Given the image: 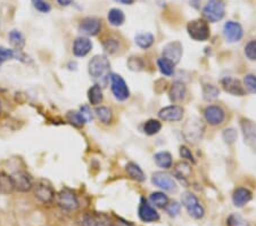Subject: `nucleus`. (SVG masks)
I'll use <instances>...</instances> for the list:
<instances>
[{
  "mask_svg": "<svg viewBox=\"0 0 256 226\" xmlns=\"http://www.w3.org/2000/svg\"><path fill=\"white\" fill-rule=\"evenodd\" d=\"M110 61L105 55H96L89 62V75L94 80L106 84L110 77Z\"/></svg>",
  "mask_w": 256,
  "mask_h": 226,
  "instance_id": "obj_1",
  "label": "nucleus"
},
{
  "mask_svg": "<svg viewBox=\"0 0 256 226\" xmlns=\"http://www.w3.org/2000/svg\"><path fill=\"white\" fill-rule=\"evenodd\" d=\"M205 127L203 121L196 117L189 118L182 128V134L186 141L189 143H197L203 137Z\"/></svg>",
  "mask_w": 256,
  "mask_h": 226,
  "instance_id": "obj_2",
  "label": "nucleus"
},
{
  "mask_svg": "<svg viewBox=\"0 0 256 226\" xmlns=\"http://www.w3.org/2000/svg\"><path fill=\"white\" fill-rule=\"evenodd\" d=\"M187 31L190 38L196 41H205L210 38V27L205 20H192L187 24Z\"/></svg>",
  "mask_w": 256,
  "mask_h": 226,
  "instance_id": "obj_3",
  "label": "nucleus"
},
{
  "mask_svg": "<svg viewBox=\"0 0 256 226\" xmlns=\"http://www.w3.org/2000/svg\"><path fill=\"white\" fill-rule=\"evenodd\" d=\"M181 201H182L184 207L187 209L188 213L192 217V218H203L205 210L195 194H192V192H184L182 196H181Z\"/></svg>",
  "mask_w": 256,
  "mask_h": 226,
  "instance_id": "obj_4",
  "label": "nucleus"
},
{
  "mask_svg": "<svg viewBox=\"0 0 256 226\" xmlns=\"http://www.w3.org/2000/svg\"><path fill=\"white\" fill-rule=\"evenodd\" d=\"M226 14V6L222 0H210L203 8V16L208 22H218Z\"/></svg>",
  "mask_w": 256,
  "mask_h": 226,
  "instance_id": "obj_5",
  "label": "nucleus"
},
{
  "mask_svg": "<svg viewBox=\"0 0 256 226\" xmlns=\"http://www.w3.org/2000/svg\"><path fill=\"white\" fill-rule=\"evenodd\" d=\"M33 193L34 196L42 203H50L55 199V191L52 184L46 179H39L33 184Z\"/></svg>",
  "mask_w": 256,
  "mask_h": 226,
  "instance_id": "obj_6",
  "label": "nucleus"
},
{
  "mask_svg": "<svg viewBox=\"0 0 256 226\" xmlns=\"http://www.w3.org/2000/svg\"><path fill=\"white\" fill-rule=\"evenodd\" d=\"M110 88H112L114 97L120 102L128 100L130 96V90L128 88L126 82L121 76L115 75V73L110 75Z\"/></svg>",
  "mask_w": 256,
  "mask_h": 226,
  "instance_id": "obj_7",
  "label": "nucleus"
},
{
  "mask_svg": "<svg viewBox=\"0 0 256 226\" xmlns=\"http://www.w3.org/2000/svg\"><path fill=\"white\" fill-rule=\"evenodd\" d=\"M56 201L57 204H58L62 209L68 211L76 210V209L79 207V200H78L76 195L74 194L72 191L68 190V188H66V190H62L58 194L56 195Z\"/></svg>",
  "mask_w": 256,
  "mask_h": 226,
  "instance_id": "obj_8",
  "label": "nucleus"
},
{
  "mask_svg": "<svg viewBox=\"0 0 256 226\" xmlns=\"http://www.w3.org/2000/svg\"><path fill=\"white\" fill-rule=\"evenodd\" d=\"M152 184H155L156 186H158L164 191H168L171 193L178 191V185L176 183V180L173 179L172 176L170 174H168V172H163V171L155 172L152 177Z\"/></svg>",
  "mask_w": 256,
  "mask_h": 226,
  "instance_id": "obj_9",
  "label": "nucleus"
},
{
  "mask_svg": "<svg viewBox=\"0 0 256 226\" xmlns=\"http://www.w3.org/2000/svg\"><path fill=\"white\" fill-rule=\"evenodd\" d=\"M79 226H110V219L105 213L88 212L81 217Z\"/></svg>",
  "mask_w": 256,
  "mask_h": 226,
  "instance_id": "obj_10",
  "label": "nucleus"
},
{
  "mask_svg": "<svg viewBox=\"0 0 256 226\" xmlns=\"http://www.w3.org/2000/svg\"><path fill=\"white\" fill-rule=\"evenodd\" d=\"M240 127L244 135V141L252 150L256 151V123L248 120V119H242Z\"/></svg>",
  "mask_w": 256,
  "mask_h": 226,
  "instance_id": "obj_11",
  "label": "nucleus"
},
{
  "mask_svg": "<svg viewBox=\"0 0 256 226\" xmlns=\"http://www.w3.org/2000/svg\"><path fill=\"white\" fill-rule=\"evenodd\" d=\"M102 30V21L97 18H86L81 21L79 31L88 37L97 36Z\"/></svg>",
  "mask_w": 256,
  "mask_h": 226,
  "instance_id": "obj_12",
  "label": "nucleus"
},
{
  "mask_svg": "<svg viewBox=\"0 0 256 226\" xmlns=\"http://www.w3.org/2000/svg\"><path fill=\"white\" fill-rule=\"evenodd\" d=\"M224 35L228 43H237L244 36L242 27L234 21H228L224 27Z\"/></svg>",
  "mask_w": 256,
  "mask_h": 226,
  "instance_id": "obj_13",
  "label": "nucleus"
},
{
  "mask_svg": "<svg viewBox=\"0 0 256 226\" xmlns=\"http://www.w3.org/2000/svg\"><path fill=\"white\" fill-rule=\"evenodd\" d=\"M162 54L164 59L171 61L172 63H179L181 56H182V45L179 41L168 43L164 46Z\"/></svg>",
  "mask_w": 256,
  "mask_h": 226,
  "instance_id": "obj_14",
  "label": "nucleus"
},
{
  "mask_svg": "<svg viewBox=\"0 0 256 226\" xmlns=\"http://www.w3.org/2000/svg\"><path fill=\"white\" fill-rule=\"evenodd\" d=\"M204 116L206 121L212 126H218L224 121L226 112L224 109L218 105H210L204 111Z\"/></svg>",
  "mask_w": 256,
  "mask_h": 226,
  "instance_id": "obj_15",
  "label": "nucleus"
},
{
  "mask_svg": "<svg viewBox=\"0 0 256 226\" xmlns=\"http://www.w3.org/2000/svg\"><path fill=\"white\" fill-rule=\"evenodd\" d=\"M221 85L224 92L231 94L234 96H244L245 95V87L238 79L232 77H226L221 80Z\"/></svg>",
  "mask_w": 256,
  "mask_h": 226,
  "instance_id": "obj_16",
  "label": "nucleus"
},
{
  "mask_svg": "<svg viewBox=\"0 0 256 226\" xmlns=\"http://www.w3.org/2000/svg\"><path fill=\"white\" fill-rule=\"evenodd\" d=\"M138 213L140 219L142 221H146V223H152V221H158L160 219L158 212L144 199H142V202L139 204Z\"/></svg>",
  "mask_w": 256,
  "mask_h": 226,
  "instance_id": "obj_17",
  "label": "nucleus"
},
{
  "mask_svg": "<svg viewBox=\"0 0 256 226\" xmlns=\"http://www.w3.org/2000/svg\"><path fill=\"white\" fill-rule=\"evenodd\" d=\"M12 177L14 179L15 190L22 193L28 192L32 190L33 183L31 180V177L28 176L26 171H18L14 175H12Z\"/></svg>",
  "mask_w": 256,
  "mask_h": 226,
  "instance_id": "obj_18",
  "label": "nucleus"
},
{
  "mask_svg": "<svg viewBox=\"0 0 256 226\" xmlns=\"http://www.w3.org/2000/svg\"><path fill=\"white\" fill-rule=\"evenodd\" d=\"M158 117L164 121H180L184 117V109L179 105H170L160 110Z\"/></svg>",
  "mask_w": 256,
  "mask_h": 226,
  "instance_id": "obj_19",
  "label": "nucleus"
},
{
  "mask_svg": "<svg viewBox=\"0 0 256 226\" xmlns=\"http://www.w3.org/2000/svg\"><path fill=\"white\" fill-rule=\"evenodd\" d=\"M92 43L86 37H78L73 43V54L76 57H84L92 51Z\"/></svg>",
  "mask_w": 256,
  "mask_h": 226,
  "instance_id": "obj_20",
  "label": "nucleus"
},
{
  "mask_svg": "<svg viewBox=\"0 0 256 226\" xmlns=\"http://www.w3.org/2000/svg\"><path fill=\"white\" fill-rule=\"evenodd\" d=\"M187 93V88L182 81H176L171 85V88L168 90V97H170L171 102L173 103H180L184 101Z\"/></svg>",
  "mask_w": 256,
  "mask_h": 226,
  "instance_id": "obj_21",
  "label": "nucleus"
},
{
  "mask_svg": "<svg viewBox=\"0 0 256 226\" xmlns=\"http://www.w3.org/2000/svg\"><path fill=\"white\" fill-rule=\"evenodd\" d=\"M252 192L248 188L245 187H238L234 190L232 194V202L238 208H242L246 203H248L252 200Z\"/></svg>",
  "mask_w": 256,
  "mask_h": 226,
  "instance_id": "obj_22",
  "label": "nucleus"
},
{
  "mask_svg": "<svg viewBox=\"0 0 256 226\" xmlns=\"http://www.w3.org/2000/svg\"><path fill=\"white\" fill-rule=\"evenodd\" d=\"M15 190L14 179L12 175H8L6 172L0 171V194L8 195L13 193Z\"/></svg>",
  "mask_w": 256,
  "mask_h": 226,
  "instance_id": "obj_23",
  "label": "nucleus"
},
{
  "mask_svg": "<svg viewBox=\"0 0 256 226\" xmlns=\"http://www.w3.org/2000/svg\"><path fill=\"white\" fill-rule=\"evenodd\" d=\"M10 43L16 51H22L26 46V38H24L23 34L18 30H12L10 32Z\"/></svg>",
  "mask_w": 256,
  "mask_h": 226,
  "instance_id": "obj_24",
  "label": "nucleus"
},
{
  "mask_svg": "<svg viewBox=\"0 0 256 226\" xmlns=\"http://www.w3.org/2000/svg\"><path fill=\"white\" fill-rule=\"evenodd\" d=\"M126 170L128 172V175H129L132 179L137 180V182H144V180L146 179L142 169L138 166L137 163L129 162L126 166Z\"/></svg>",
  "mask_w": 256,
  "mask_h": 226,
  "instance_id": "obj_25",
  "label": "nucleus"
},
{
  "mask_svg": "<svg viewBox=\"0 0 256 226\" xmlns=\"http://www.w3.org/2000/svg\"><path fill=\"white\" fill-rule=\"evenodd\" d=\"M107 19H108L110 24H112L113 27H121L126 21V15L121 10H118V8H112V10L108 12Z\"/></svg>",
  "mask_w": 256,
  "mask_h": 226,
  "instance_id": "obj_26",
  "label": "nucleus"
},
{
  "mask_svg": "<svg viewBox=\"0 0 256 226\" xmlns=\"http://www.w3.org/2000/svg\"><path fill=\"white\" fill-rule=\"evenodd\" d=\"M88 100L92 105H99L104 100L102 90L100 85H94L92 88L88 90Z\"/></svg>",
  "mask_w": 256,
  "mask_h": 226,
  "instance_id": "obj_27",
  "label": "nucleus"
},
{
  "mask_svg": "<svg viewBox=\"0 0 256 226\" xmlns=\"http://www.w3.org/2000/svg\"><path fill=\"white\" fill-rule=\"evenodd\" d=\"M154 161L156 162L158 167L164 168V169H168L172 167V155L168 152H158L154 155Z\"/></svg>",
  "mask_w": 256,
  "mask_h": 226,
  "instance_id": "obj_28",
  "label": "nucleus"
},
{
  "mask_svg": "<svg viewBox=\"0 0 256 226\" xmlns=\"http://www.w3.org/2000/svg\"><path fill=\"white\" fill-rule=\"evenodd\" d=\"M134 41L140 48L147 49L154 44V36L150 34V32H142V34H138L136 36Z\"/></svg>",
  "mask_w": 256,
  "mask_h": 226,
  "instance_id": "obj_29",
  "label": "nucleus"
},
{
  "mask_svg": "<svg viewBox=\"0 0 256 226\" xmlns=\"http://www.w3.org/2000/svg\"><path fill=\"white\" fill-rule=\"evenodd\" d=\"M94 112H96V116L98 117L99 120L102 123H105V125H110V123L112 122L113 113L112 110L110 108H106V106H98V108L94 110Z\"/></svg>",
  "mask_w": 256,
  "mask_h": 226,
  "instance_id": "obj_30",
  "label": "nucleus"
},
{
  "mask_svg": "<svg viewBox=\"0 0 256 226\" xmlns=\"http://www.w3.org/2000/svg\"><path fill=\"white\" fill-rule=\"evenodd\" d=\"M66 118H68V120L71 125L78 127V128L84 127V123L86 122L80 111H68V114H66Z\"/></svg>",
  "mask_w": 256,
  "mask_h": 226,
  "instance_id": "obj_31",
  "label": "nucleus"
},
{
  "mask_svg": "<svg viewBox=\"0 0 256 226\" xmlns=\"http://www.w3.org/2000/svg\"><path fill=\"white\" fill-rule=\"evenodd\" d=\"M162 129V123L158 120H155V119H150V120L144 122V134L152 136V135H156L160 133V130Z\"/></svg>",
  "mask_w": 256,
  "mask_h": 226,
  "instance_id": "obj_32",
  "label": "nucleus"
},
{
  "mask_svg": "<svg viewBox=\"0 0 256 226\" xmlns=\"http://www.w3.org/2000/svg\"><path fill=\"white\" fill-rule=\"evenodd\" d=\"M158 68H160V71L163 73L164 76L166 77H170L172 76L173 73H174V63H172L171 61H168L166 59H160L158 61Z\"/></svg>",
  "mask_w": 256,
  "mask_h": 226,
  "instance_id": "obj_33",
  "label": "nucleus"
},
{
  "mask_svg": "<svg viewBox=\"0 0 256 226\" xmlns=\"http://www.w3.org/2000/svg\"><path fill=\"white\" fill-rule=\"evenodd\" d=\"M150 202L152 204L156 205V207H158V208L166 207V204L168 203V195H165L164 193H162V192L152 193L150 196Z\"/></svg>",
  "mask_w": 256,
  "mask_h": 226,
  "instance_id": "obj_34",
  "label": "nucleus"
},
{
  "mask_svg": "<svg viewBox=\"0 0 256 226\" xmlns=\"http://www.w3.org/2000/svg\"><path fill=\"white\" fill-rule=\"evenodd\" d=\"M174 174H176V176L179 179L188 178V176L192 174V167L189 166L188 163H186V162H180L176 167Z\"/></svg>",
  "mask_w": 256,
  "mask_h": 226,
  "instance_id": "obj_35",
  "label": "nucleus"
},
{
  "mask_svg": "<svg viewBox=\"0 0 256 226\" xmlns=\"http://www.w3.org/2000/svg\"><path fill=\"white\" fill-rule=\"evenodd\" d=\"M220 94V90L214 85H205L203 87V96L206 101L216 100Z\"/></svg>",
  "mask_w": 256,
  "mask_h": 226,
  "instance_id": "obj_36",
  "label": "nucleus"
},
{
  "mask_svg": "<svg viewBox=\"0 0 256 226\" xmlns=\"http://www.w3.org/2000/svg\"><path fill=\"white\" fill-rule=\"evenodd\" d=\"M102 45H104L105 51L107 53H110V54H114V53L118 52L120 48V43L118 41V39H114V38L106 39L104 43H102Z\"/></svg>",
  "mask_w": 256,
  "mask_h": 226,
  "instance_id": "obj_37",
  "label": "nucleus"
},
{
  "mask_svg": "<svg viewBox=\"0 0 256 226\" xmlns=\"http://www.w3.org/2000/svg\"><path fill=\"white\" fill-rule=\"evenodd\" d=\"M226 225L228 226H248V223L242 218V216L237 215V213H232L226 219Z\"/></svg>",
  "mask_w": 256,
  "mask_h": 226,
  "instance_id": "obj_38",
  "label": "nucleus"
},
{
  "mask_svg": "<svg viewBox=\"0 0 256 226\" xmlns=\"http://www.w3.org/2000/svg\"><path fill=\"white\" fill-rule=\"evenodd\" d=\"M31 2L33 7H34L38 12H40V13L47 14L52 11L50 5H49L46 0H31Z\"/></svg>",
  "mask_w": 256,
  "mask_h": 226,
  "instance_id": "obj_39",
  "label": "nucleus"
},
{
  "mask_svg": "<svg viewBox=\"0 0 256 226\" xmlns=\"http://www.w3.org/2000/svg\"><path fill=\"white\" fill-rule=\"evenodd\" d=\"M244 85L245 88L252 94H256V76L247 75L244 78Z\"/></svg>",
  "mask_w": 256,
  "mask_h": 226,
  "instance_id": "obj_40",
  "label": "nucleus"
},
{
  "mask_svg": "<svg viewBox=\"0 0 256 226\" xmlns=\"http://www.w3.org/2000/svg\"><path fill=\"white\" fill-rule=\"evenodd\" d=\"M245 55L250 61H256V40H250L245 46Z\"/></svg>",
  "mask_w": 256,
  "mask_h": 226,
  "instance_id": "obj_41",
  "label": "nucleus"
},
{
  "mask_svg": "<svg viewBox=\"0 0 256 226\" xmlns=\"http://www.w3.org/2000/svg\"><path fill=\"white\" fill-rule=\"evenodd\" d=\"M222 138H224V141L228 144V145H231V144H234V142H236L237 131L234 128L226 129L224 131V134H222Z\"/></svg>",
  "mask_w": 256,
  "mask_h": 226,
  "instance_id": "obj_42",
  "label": "nucleus"
},
{
  "mask_svg": "<svg viewBox=\"0 0 256 226\" xmlns=\"http://www.w3.org/2000/svg\"><path fill=\"white\" fill-rule=\"evenodd\" d=\"M15 53L16 52H14L13 49L0 46V63H2V62L8 60L15 59Z\"/></svg>",
  "mask_w": 256,
  "mask_h": 226,
  "instance_id": "obj_43",
  "label": "nucleus"
},
{
  "mask_svg": "<svg viewBox=\"0 0 256 226\" xmlns=\"http://www.w3.org/2000/svg\"><path fill=\"white\" fill-rule=\"evenodd\" d=\"M128 65H129V68L131 70H134V71H140V70H142L144 68V62L142 59H139V57H131L128 62Z\"/></svg>",
  "mask_w": 256,
  "mask_h": 226,
  "instance_id": "obj_44",
  "label": "nucleus"
},
{
  "mask_svg": "<svg viewBox=\"0 0 256 226\" xmlns=\"http://www.w3.org/2000/svg\"><path fill=\"white\" fill-rule=\"evenodd\" d=\"M165 209H166V212L170 215L171 217H176L178 213L180 212V209H181V205L178 203V202H171L170 204H166V207H165Z\"/></svg>",
  "mask_w": 256,
  "mask_h": 226,
  "instance_id": "obj_45",
  "label": "nucleus"
},
{
  "mask_svg": "<svg viewBox=\"0 0 256 226\" xmlns=\"http://www.w3.org/2000/svg\"><path fill=\"white\" fill-rule=\"evenodd\" d=\"M180 155L184 159H187L189 161H192L195 162V159H194L192 154V151L188 149L187 146H181L180 147Z\"/></svg>",
  "mask_w": 256,
  "mask_h": 226,
  "instance_id": "obj_46",
  "label": "nucleus"
},
{
  "mask_svg": "<svg viewBox=\"0 0 256 226\" xmlns=\"http://www.w3.org/2000/svg\"><path fill=\"white\" fill-rule=\"evenodd\" d=\"M80 112H81L82 116H84V118L86 119V122H89V121L92 120V118H94L92 117V110L89 109V106H86V105L81 106Z\"/></svg>",
  "mask_w": 256,
  "mask_h": 226,
  "instance_id": "obj_47",
  "label": "nucleus"
},
{
  "mask_svg": "<svg viewBox=\"0 0 256 226\" xmlns=\"http://www.w3.org/2000/svg\"><path fill=\"white\" fill-rule=\"evenodd\" d=\"M57 3H58L60 6H68L73 3V0H57Z\"/></svg>",
  "mask_w": 256,
  "mask_h": 226,
  "instance_id": "obj_48",
  "label": "nucleus"
},
{
  "mask_svg": "<svg viewBox=\"0 0 256 226\" xmlns=\"http://www.w3.org/2000/svg\"><path fill=\"white\" fill-rule=\"evenodd\" d=\"M115 2L123 4V5H132L134 3V0H115Z\"/></svg>",
  "mask_w": 256,
  "mask_h": 226,
  "instance_id": "obj_49",
  "label": "nucleus"
},
{
  "mask_svg": "<svg viewBox=\"0 0 256 226\" xmlns=\"http://www.w3.org/2000/svg\"><path fill=\"white\" fill-rule=\"evenodd\" d=\"M0 113H2V103H0Z\"/></svg>",
  "mask_w": 256,
  "mask_h": 226,
  "instance_id": "obj_50",
  "label": "nucleus"
},
{
  "mask_svg": "<svg viewBox=\"0 0 256 226\" xmlns=\"http://www.w3.org/2000/svg\"><path fill=\"white\" fill-rule=\"evenodd\" d=\"M113 226H126V225H113Z\"/></svg>",
  "mask_w": 256,
  "mask_h": 226,
  "instance_id": "obj_51",
  "label": "nucleus"
}]
</instances>
